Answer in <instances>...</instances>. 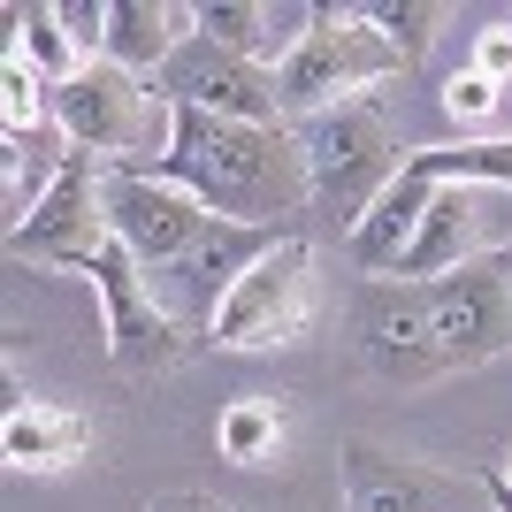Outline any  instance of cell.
<instances>
[{"label": "cell", "instance_id": "2e32d148", "mask_svg": "<svg viewBox=\"0 0 512 512\" xmlns=\"http://www.w3.org/2000/svg\"><path fill=\"white\" fill-rule=\"evenodd\" d=\"M184 39H192V8H169V0H107V54L100 62L130 69V77H161Z\"/></svg>", "mask_w": 512, "mask_h": 512}, {"label": "cell", "instance_id": "8fae6325", "mask_svg": "<svg viewBox=\"0 0 512 512\" xmlns=\"http://www.w3.org/2000/svg\"><path fill=\"white\" fill-rule=\"evenodd\" d=\"M153 92H161L169 107L230 115V123H283V107H276V69L245 62V54H230V46L199 39V31L169 54V69L153 77Z\"/></svg>", "mask_w": 512, "mask_h": 512}, {"label": "cell", "instance_id": "cb8c5ba5", "mask_svg": "<svg viewBox=\"0 0 512 512\" xmlns=\"http://www.w3.org/2000/svg\"><path fill=\"white\" fill-rule=\"evenodd\" d=\"M62 23H69V46H77L85 62L107 54V0H62Z\"/></svg>", "mask_w": 512, "mask_h": 512}, {"label": "cell", "instance_id": "d6986e66", "mask_svg": "<svg viewBox=\"0 0 512 512\" xmlns=\"http://www.w3.org/2000/svg\"><path fill=\"white\" fill-rule=\"evenodd\" d=\"M406 169L421 184H505L512 192V138H459V146H406Z\"/></svg>", "mask_w": 512, "mask_h": 512}, {"label": "cell", "instance_id": "6da1fadb", "mask_svg": "<svg viewBox=\"0 0 512 512\" xmlns=\"http://www.w3.org/2000/svg\"><path fill=\"white\" fill-rule=\"evenodd\" d=\"M146 176L192 192L214 222H253V230H291L314 207V176L291 123H230V115L176 107L169 153L146 161Z\"/></svg>", "mask_w": 512, "mask_h": 512}, {"label": "cell", "instance_id": "52a82bcc", "mask_svg": "<svg viewBox=\"0 0 512 512\" xmlns=\"http://www.w3.org/2000/svg\"><path fill=\"white\" fill-rule=\"evenodd\" d=\"M291 230H253V222H207L199 230V245L184 260H169L161 276H153V299L176 314V329L184 337H199L207 344V329H214V314H222V299H230L237 283L253 276L260 260L276 253Z\"/></svg>", "mask_w": 512, "mask_h": 512}, {"label": "cell", "instance_id": "30bf717a", "mask_svg": "<svg viewBox=\"0 0 512 512\" xmlns=\"http://www.w3.org/2000/svg\"><path fill=\"white\" fill-rule=\"evenodd\" d=\"M352 337H360V360L383 375V383H436L451 375L444 344H436V321H428V291L406 276H375L352 306Z\"/></svg>", "mask_w": 512, "mask_h": 512}, {"label": "cell", "instance_id": "7a4b0ae2", "mask_svg": "<svg viewBox=\"0 0 512 512\" xmlns=\"http://www.w3.org/2000/svg\"><path fill=\"white\" fill-rule=\"evenodd\" d=\"M406 54L375 31L367 8H337V0H314V23L306 39L291 46V62L276 69V107L283 123H306V115H329V107H352L367 85L383 77H406Z\"/></svg>", "mask_w": 512, "mask_h": 512}, {"label": "cell", "instance_id": "7c38bea8", "mask_svg": "<svg viewBox=\"0 0 512 512\" xmlns=\"http://www.w3.org/2000/svg\"><path fill=\"white\" fill-rule=\"evenodd\" d=\"M344 505L352 512H451L459 482L413 467V459H390L375 444H344Z\"/></svg>", "mask_w": 512, "mask_h": 512}, {"label": "cell", "instance_id": "83f0119b", "mask_svg": "<svg viewBox=\"0 0 512 512\" xmlns=\"http://www.w3.org/2000/svg\"><path fill=\"white\" fill-rule=\"evenodd\" d=\"M497 474H505V482H512V451H505V467H497Z\"/></svg>", "mask_w": 512, "mask_h": 512}, {"label": "cell", "instance_id": "ac0fdd59", "mask_svg": "<svg viewBox=\"0 0 512 512\" xmlns=\"http://www.w3.org/2000/svg\"><path fill=\"white\" fill-rule=\"evenodd\" d=\"M69 153H77V146H69L54 123H46V130H23V138H8V153H0V176H8V230L39 214V199L62 184Z\"/></svg>", "mask_w": 512, "mask_h": 512}, {"label": "cell", "instance_id": "ba28073f", "mask_svg": "<svg viewBox=\"0 0 512 512\" xmlns=\"http://www.w3.org/2000/svg\"><path fill=\"white\" fill-rule=\"evenodd\" d=\"M100 176L107 161L100 153H69L62 184L39 199V214L31 222H16L8 230V253L31 260V268H62V276H92V253H100L107 237V207H100Z\"/></svg>", "mask_w": 512, "mask_h": 512}, {"label": "cell", "instance_id": "4316f807", "mask_svg": "<svg viewBox=\"0 0 512 512\" xmlns=\"http://www.w3.org/2000/svg\"><path fill=\"white\" fill-rule=\"evenodd\" d=\"M474 490L490 497V512H512V482L505 474H474Z\"/></svg>", "mask_w": 512, "mask_h": 512}, {"label": "cell", "instance_id": "ffe728a7", "mask_svg": "<svg viewBox=\"0 0 512 512\" xmlns=\"http://www.w3.org/2000/svg\"><path fill=\"white\" fill-rule=\"evenodd\" d=\"M8 23H16V54H23L31 69H39L46 85H69V77L85 69V54L69 46L62 0H39V8H8Z\"/></svg>", "mask_w": 512, "mask_h": 512}, {"label": "cell", "instance_id": "44dd1931", "mask_svg": "<svg viewBox=\"0 0 512 512\" xmlns=\"http://www.w3.org/2000/svg\"><path fill=\"white\" fill-rule=\"evenodd\" d=\"M0 123H8V138L54 123V85H46L39 69L23 62L16 46H8V62H0Z\"/></svg>", "mask_w": 512, "mask_h": 512}, {"label": "cell", "instance_id": "8992f818", "mask_svg": "<svg viewBox=\"0 0 512 512\" xmlns=\"http://www.w3.org/2000/svg\"><path fill=\"white\" fill-rule=\"evenodd\" d=\"M421 291H428V321H436L444 367H490L512 352V260H505V245H490L482 260L421 283Z\"/></svg>", "mask_w": 512, "mask_h": 512}, {"label": "cell", "instance_id": "4fadbf2b", "mask_svg": "<svg viewBox=\"0 0 512 512\" xmlns=\"http://www.w3.org/2000/svg\"><path fill=\"white\" fill-rule=\"evenodd\" d=\"M482 253H490V245H482V192H474V184H436L421 230H413L406 260H398V276L436 283V276H451V268L482 260Z\"/></svg>", "mask_w": 512, "mask_h": 512}, {"label": "cell", "instance_id": "f1b7e54d", "mask_svg": "<svg viewBox=\"0 0 512 512\" xmlns=\"http://www.w3.org/2000/svg\"><path fill=\"white\" fill-rule=\"evenodd\" d=\"M505 260H512V245H505Z\"/></svg>", "mask_w": 512, "mask_h": 512}, {"label": "cell", "instance_id": "3957f363", "mask_svg": "<svg viewBox=\"0 0 512 512\" xmlns=\"http://www.w3.org/2000/svg\"><path fill=\"white\" fill-rule=\"evenodd\" d=\"M291 130H299L306 176H314V214H337L344 230H360V214L406 169V146L383 123V107L352 100V107H329V115H306Z\"/></svg>", "mask_w": 512, "mask_h": 512}, {"label": "cell", "instance_id": "9a60e30c", "mask_svg": "<svg viewBox=\"0 0 512 512\" xmlns=\"http://www.w3.org/2000/svg\"><path fill=\"white\" fill-rule=\"evenodd\" d=\"M92 451V421L69 406H39V398H23V406H8V421H0V459L16 474H62L77 467Z\"/></svg>", "mask_w": 512, "mask_h": 512}, {"label": "cell", "instance_id": "e0dca14e", "mask_svg": "<svg viewBox=\"0 0 512 512\" xmlns=\"http://www.w3.org/2000/svg\"><path fill=\"white\" fill-rule=\"evenodd\" d=\"M214 444L230 467H276L283 444H291V406L276 390H253V398H230L222 421H214Z\"/></svg>", "mask_w": 512, "mask_h": 512}, {"label": "cell", "instance_id": "603a6c76", "mask_svg": "<svg viewBox=\"0 0 512 512\" xmlns=\"http://www.w3.org/2000/svg\"><path fill=\"white\" fill-rule=\"evenodd\" d=\"M497 100H505V92H497L490 77H474V69H459V77L444 85V115H451L459 130H482V123L497 115Z\"/></svg>", "mask_w": 512, "mask_h": 512}, {"label": "cell", "instance_id": "7402d4cb", "mask_svg": "<svg viewBox=\"0 0 512 512\" xmlns=\"http://www.w3.org/2000/svg\"><path fill=\"white\" fill-rule=\"evenodd\" d=\"M367 16H375V31H383L390 46H398V54H421L428 39H436V23H444V8H436V0H367Z\"/></svg>", "mask_w": 512, "mask_h": 512}, {"label": "cell", "instance_id": "5b68a950", "mask_svg": "<svg viewBox=\"0 0 512 512\" xmlns=\"http://www.w3.org/2000/svg\"><path fill=\"white\" fill-rule=\"evenodd\" d=\"M85 283H92V299H100V314H107V360L123 367V375H161V367H176L199 344V337L176 329L169 306L153 299V276L138 268V253H130L123 237H107L100 253H92Z\"/></svg>", "mask_w": 512, "mask_h": 512}, {"label": "cell", "instance_id": "5bb4252c", "mask_svg": "<svg viewBox=\"0 0 512 512\" xmlns=\"http://www.w3.org/2000/svg\"><path fill=\"white\" fill-rule=\"evenodd\" d=\"M306 23H314V8H268V0H199L192 8L199 39L230 46V54H245V62H260V69L291 62V46L306 39Z\"/></svg>", "mask_w": 512, "mask_h": 512}, {"label": "cell", "instance_id": "484cf974", "mask_svg": "<svg viewBox=\"0 0 512 512\" xmlns=\"http://www.w3.org/2000/svg\"><path fill=\"white\" fill-rule=\"evenodd\" d=\"M146 512H230V505H214V497H199V490H176V497H161V505H146Z\"/></svg>", "mask_w": 512, "mask_h": 512}, {"label": "cell", "instance_id": "277c9868", "mask_svg": "<svg viewBox=\"0 0 512 512\" xmlns=\"http://www.w3.org/2000/svg\"><path fill=\"white\" fill-rule=\"evenodd\" d=\"M306 321H314V245H306V237H283L276 253L222 299L207 344L214 352H276V344L306 337Z\"/></svg>", "mask_w": 512, "mask_h": 512}, {"label": "cell", "instance_id": "d4e9b609", "mask_svg": "<svg viewBox=\"0 0 512 512\" xmlns=\"http://www.w3.org/2000/svg\"><path fill=\"white\" fill-rule=\"evenodd\" d=\"M474 77H490L497 92L512 85V23H482V31H474Z\"/></svg>", "mask_w": 512, "mask_h": 512}, {"label": "cell", "instance_id": "9c48e42d", "mask_svg": "<svg viewBox=\"0 0 512 512\" xmlns=\"http://www.w3.org/2000/svg\"><path fill=\"white\" fill-rule=\"evenodd\" d=\"M100 207H107V230L138 253L146 276H161L169 260H184L199 245V230L214 222L192 192H176V184H161V176H146V169H115V161H107V176H100Z\"/></svg>", "mask_w": 512, "mask_h": 512}]
</instances>
